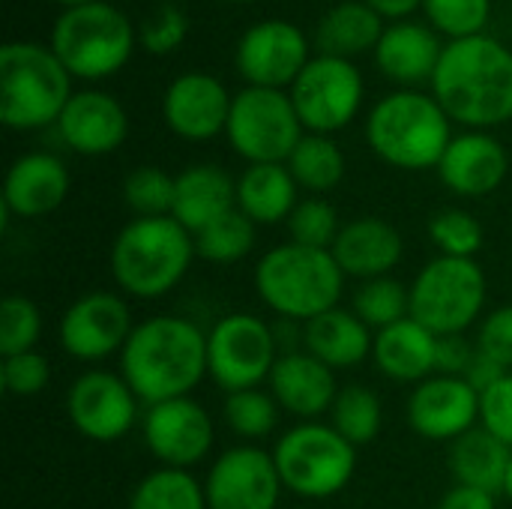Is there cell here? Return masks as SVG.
<instances>
[{"mask_svg":"<svg viewBox=\"0 0 512 509\" xmlns=\"http://www.w3.org/2000/svg\"><path fill=\"white\" fill-rule=\"evenodd\" d=\"M270 453L282 486L306 501H327L345 492L357 474V447L321 420L297 423Z\"/></svg>","mask_w":512,"mask_h":509,"instance_id":"7","label":"cell"},{"mask_svg":"<svg viewBox=\"0 0 512 509\" xmlns=\"http://www.w3.org/2000/svg\"><path fill=\"white\" fill-rule=\"evenodd\" d=\"M186 30H189V21H186L183 9H177V6L168 3V6H162V9L144 24L141 42H144V48L153 51V54H168V51H174V48L186 39Z\"/></svg>","mask_w":512,"mask_h":509,"instance_id":"46","label":"cell"},{"mask_svg":"<svg viewBox=\"0 0 512 509\" xmlns=\"http://www.w3.org/2000/svg\"><path fill=\"white\" fill-rule=\"evenodd\" d=\"M69 69L36 42H6L0 48V120L9 129H42L57 123L69 90Z\"/></svg>","mask_w":512,"mask_h":509,"instance_id":"6","label":"cell"},{"mask_svg":"<svg viewBox=\"0 0 512 509\" xmlns=\"http://www.w3.org/2000/svg\"><path fill=\"white\" fill-rule=\"evenodd\" d=\"M330 426L354 447L372 444L384 426V408H381L378 393L363 384L342 387L330 411Z\"/></svg>","mask_w":512,"mask_h":509,"instance_id":"34","label":"cell"},{"mask_svg":"<svg viewBox=\"0 0 512 509\" xmlns=\"http://www.w3.org/2000/svg\"><path fill=\"white\" fill-rule=\"evenodd\" d=\"M255 237L258 225L240 210H231L228 216L195 234V252L210 264H237L255 249Z\"/></svg>","mask_w":512,"mask_h":509,"instance_id":"37","label":"cell"},{"mask_svg":"<svg viewBox=\"0 0 512 509\" xmlns=\"http://www.w3.org/2000/svg\"><path fill=\"white\" fill-rule=\"evenodd\" d=\"M309 63V42L300 27L288 21H261L249 27L237 45V72L249 87L282 90L294 84Z\"/></svg>","mask_w":512,"mask_h":509,"instance_id":"18","label":"cell"},{"mask_svg":"<svg viewBox=\"0 0 512 509\" xmlns=\"http://www.w3.org/2000/svg\"><path fill=\"white\" fill-rule=\"evenodd\" d=\"M231 96L219 78L207 72H186L171 81L162 99L165 123L186 141H210L228 126Z\"/></svg>","mask_w":512,"mask_h":509,"instance_id":"19","label":"cell"},{"mask_svg":"<svg viewBox=\"0 0 512 509\" xmlns=\"http://www.w3.org/2000/svg\"><path fill=\"white\" fill-rule=\"evenodd\" d=\"M285 165L297 180V186L312 195H324L336 189L345 177V156L330 135H315V132L303 135Z\"/></svg>","mask_w":512,"mask_h":509,"instance_id":"32","label":"cell"},{"mask_svg":"<svg viewBox=\"0 0 512 509\" xmlns=\"http://www.w3.org/2000/svg\"><path fill=\"white\" fill-rule=\"evenodd\" d=\"M372 363L384 378L417 387L438 372V336L420 321L405 318L375 333Z\"/></svg>","mask_w":512,"mask_h":509,"instance_id":"25","label":"cell"},{"mask_svg":"<svg viewBox=\"0 0 512 509\" xmlns=\"http://www.w3.org/2000/svg\"><path fill=\"white\" fill-rule=\"evenodd\" d=\"M411 429L438 444H453L474 426H480V393L453 375H432L408 396Z\"/></svg>","mask_w":512,"mask_h":509,"instance_id":"17","label":"cell"},{"mask_svg":"<svg viewBox=\"0 0 512 509\" xmlns=\"http://www.w3.org/2000/svg\"><path fill=\"white\" fill-rule=\"evenodd\" d=\"M381 18H402L408 12H414L423 0H366Z\"/></svg>","mask_w":512,"mask_h":509,"instance_id":"50","label":"cell"},{"mask_svg":"<svg viewBox=\"0 0 512 509\" xmlns=\"http://www.w3.org/2000/svg\"><path fill=\"white\" fill-rule=\"evenodd\" d=\"M57 3H63L66 9H72V6H84V3H96V0H57Z\"/></svg>","mask_w":512,"mask_h":509,"instance_id":"52","label":"cell"},{"mask_svg":"<svg viewBox=\"0 0 512 509\" xmlns=\"http://www.w3.org/2000/svg\"><path fill=\"white\" fill-rule=\"evenodd\" d=\"M279 354L273 324L249 312L225 315L207 333V375L225 396L267 384Z\"/></svg>","mask_w":512,"mask_h":509,"instance_id":"11","label":"cell"},{"mask_svg":"<svg viewBox=\"0 0 512 509\" xmlns=\"http://www.w3.org/2000/svg\"><path fill=\"white\" fill-rule=\"evenodd\" d=\"M438 509H498L495 507V495L483 492V489H471V486H453L441 501Z\"/></svg>","mask_w":512,"mask_h":509,"instance_id":"48","label":"cell"},{"mask_svg":"<svg viewBox=\"0 0 512 509\" xmlns=\"http://www.w3.org/2000/svg\"><path fill=\"white\" fill-rule=\"evenodd\" d=\"M351 309L369 330L378 333L384 327H393L411 318V285L399 282L396 276L360 282L354 291Z\"/></svg>","mask_w":512,"mask_h":509,"instance_id":"35","label":"cell"},{"mask_svg":"<svg viewBox=\"0 0 512 509\" xmlns=\"http://www.w3.org/2000/svg\"><path fill=\"white\" fill-rule=\"evenodd\" d=\"M512 450L483 426H474L453 444H447V468L456 486H471L483 492H504V477Z\"/></svg>","mask_w":512,"mask_h":509,"instance_id":"29","label":"cell"},{"mask_svg":"<svg viewBox=\"0 0 512 509\" xmlns=\"http://www.w3.org/2000/svg\"><path fill=\"white\" fill-rule=\"evenodd\" d=\"M480 426L512 450V372L480 396Z\"/></svg>","mask_w":512,"mask_h":509,"instance_id":"44","label":"cell"},{"mask_svg":"<svg viewBox=\"0 0 512 509\" xmlns=\"http://www.w3.org/2000/svg\"><path fill=\"white\" fill-rule=\"evenodd\" d=\"M384 36V21L369 3H342L330 9L318 27V45L330 57H351L378 48Z\"/></svg>","mask_w":512,"mask_h":509,"instance_id":"31","label":"cell"},{"mask_svg":"<svg viewBox=\"0 0 512 509\" xmlns=\"http://www.w3.org/2000/svg\"><path fill=\"white\" fill-rule=\"evenodd\" d=\"M129 509H207L204 483L192 471L156 468L132 489Z\"/></svg>","mask_w":512,"mask_h":509,"instance_id":"33","label":"cell"},{"mask_svg":"<svg viewBox=\"0 0 512 509\" xmlns=\"http://www.w3.org/2000/svg\"><path fill=\"white\" fill-rule=\"evenodd\" d=\"M429 237L435 249L447 258H474L483 249L486 231L474 213L447 207L429 219Z\"/></svg>","mask_w":512,"mask_h":509,"instance_id":"39","label":"cell"},{"mask_svg":"<svg viewBox=\"0 0 512 509\" xmlns=\"http://www.w3.org/2000/svg\"><path fill=\"white\" fill-rule=\"evenodd\" d=\"M51 381V363L39 351H24L3 357L0 363V384L9 396L15 399H30L39 396Z\"/></svg>","mask_w":512,"mask_h":509,"instance_id":"43","label":"cell"},{"mask_svg":"<svg viewBox=\"0 0 512 509\" xmlns=\"http://www.w3.org/2000/svg\"><path fill=\"white\" fill-rule=\"evenodd\" d=\"M195 237L174 216L126 222L108 252L114 285L138 300H159L171 294L189 273Z\"/></svg>","mask_w":512,"mask_h":509,"instance_id":"3","label":"cell"},{"mask_svg":"<svg viewBox=\"0 0 512 509\" xmlns=\"http://www.w3.org/2000/svg\"><path fill=\"white\" fill-rule=\"evenodd\" d=\"M510 171V156L504 144L486 132L456 135L438 162L441 183L462 198L492 195Z\"/></svg>","mask_w":512,"mask_h":509,"instance_id":"22","label":"cell"},{"mask_svg":"<svg viewBox=\"0 0 512 509\" xmlns=\"http://www.w3.org/2000/svg\"><path fill=\"white\" fill-rule=\"evenodd\" d=\"M282 492L273 453L258 444H237L219 453L204 477L207 509H276Z\"/></svg>","mask_w":512,"mask_h":509,"instance_id":"15","label":"cell"},{"mask_svg":"<svg viewBox=\"0 0 512 509\" xmlns=\"http://www.w3.org/2000/svg\"><path fill=\"white\" fill-rule=\"evenodd\" d=\"M135 30L129 18L105 3H84L66 9L51 33V51L75 78H108L114 75L132 54Z\"/></svg>","mask_w":512,"mask_h":509,"instance_id":"8","label":"cell"},{"mask_svg":"<svg viewBox=\"0 0 512 509\" xmlns=\"http://www.w3.org/2000/svg\"><path fill=\"white\" fill-rule=\"evenodd\" d=\"M237 210V180L219 165H192L177 174L171 216L195 237L216 219Z\"/></svg>","mask_w":512,"mask_h":509,"instance_id":"26","label":"cell"},{"mask_svg":"<svg viewBox=\"0 0 512 509\" xmlns=\"http://www.w3.org/2000/svg\"><path fill=\"white\" fill-rule=\"evenodd\" d=\"M339 231H342V222H339L336 207L318 195L303 198L294 207V213L288 216V234H291V243H297V246L333 249Z\"/></svg>","mask_w":512,"mask_h":509,"instance_id":"41","label":"cell"},{"mask_svg":"<svg viewBox=\"0 0 512 509\" xmlns=\"http://www.w3.org/2000/svg\"><path fill=\"white\" fill-rule=\"evenodd\" d=\"M174 186L177 177L156 165H141L123 180V201L135 213V219L171 216L174 210Z\"/></svg>","mask_w":512,"mask_h":509,"instance_id":"38","label":"cell"},{"mask_svg":"<svg viewBox=\"0 0 512 509\" xmlns=\"http://www.w3.org/2000/svg\"><path fill=\"white\" fill-rule=\"evenodd\" d=\"M228 3H252V0H228Z\"/></svg>","mask_w":512,"mask_h":509,"instance_id":"53","label":"cell"},{"mask_svg":"<svg viewBox=\"0 0 512 509\" xmlns=\"http://www.w3.org/2000/svg\"><path fill=\"white\" fill-rule=\"evenodd\" d=\"M444 48L438 45V36L414 21H402L384 30L378 48H375V63L378 69L399 84H417L435 75L441 63Z\"/></svg>","mask_w":512,"mask_h":509,"instance_id":"28","label":"cell"},{"mask_svg":"<svg viewBox=\"0 0 512 509\" xmlns=\"http://www.w3.org/2000/svg\"><path fill=\"white\" fill-rule=\"evenodd\" d=\"M504 495L512 501V456H510V465H507V477H504Z\"/></svg>","mask_w":512,"mask_h":509,"instance_id":"51","label":"cell"},{"mask_svg":"<svg viewBox=\"0 0 512 509\" xmlns=\"http://www.w3.org/2000/svg\"><path fill=\"white\" fill-rule=\"evenodd\" d=\"M141 432H144V444H147L150 456L159 462V468L192 471L195 465H201L210 456V450L216 444L213 417L192 396L147 405Z\"/></svg>","mask_w":512,"mask_h":509,"instance_id":"14","label":"cell"},{"mask_svg":"<svg viewBox=\"0 0 512 509\" xmlns=\"http://www.w3.org/2000/svg\"><path fill=\"white\" fill-rule=\"evenodd\" d=\"M291 102L303 129L330 135L345 129L363 105V75L345 57L321 54L291 84Z\"/></svg>","mask_w":512,"mask_h":509,"instance_id":"12","label":"cell"},{"mask_svg":"<svg viewBox=\"0 0 512 509\" xmlns=\"http://www.w3.org/2000/svg\"><path fill=\"white\" fill-rule=\"evenodd\" d=\"M330 252L342 267L345 279L369 282V279L393 276V270L405 255V243L390 222L378 216H360L342 225Z\"/></svg>","mask_w":512,"mask_h":509,"instance_id":"23","label":"cell"},{"mask_svg":"<svg viewBox=\"0 0 512 509\" xmlns=\"http://www.w3.org/2000/svg\"><path fill=\"white\" fill-rule=\"evenodd\" d=\"M477 345H471L465 336H438V372L435 375H453L465 378L468 366L474 363Z\"/></svg>","mask_w":512,"mask_h":509,"instance_id":"47","label":"cell"},{"mask_svg":"<svg viewBox=\"0 0 512 509\" xmlns=\"http://www.w3.org/2000/svg\"><path fill=\"white\" fill-rule=\"evenodd\" d=\"M279 402L273 399L270 390L252 387V390H240V393H228L225 405H222V417L225 426L243 438L246 444L264 441L267 435L276 432L279 426Z\"/></svg>","mask_w":512,"mask_h":509,"instance_id":"36","label":"cell"},{"mask_svg":"<svg viewBox=\"0 0 512 509\" xmlns=\"http://www.w3.org/2000/svg\"><path fill=\"white\" fill-rule=\"evenodd\" d=\"M135 324L129 303L114 291H90L78 297L57 324L60 348L81 363H99L123 351Z\"/></svg>","mask_w":512,"mask_h":509,"instance_id":"16","label":"cell"},{"mask_svg":"<svg viewBox=\"0 0 512 509\" xmlns=\"http://www.w3.org/2000/svg\"><path fill=\"white\" fill-rule=\"evenodd\" d=\"M255 294L282 321L306 324L339 306L345 273L330 249H309L297 243L273 246L255 264Z\"/></svg>","mask_w":512,"mask_h":509,"instance_id":"4","label":"cell"},{"mask_svg":"<svg viewBox=\"0 0 512 509\" xmlns=\"http://www.w3.org/2000/svg\"><path fill=\"white\" fill-rule=\"evenodd\" d=\"M42 336V312L24 294H6L0 300V354H24L36 351Z\"/></svg>","mask_w":512,"mask_h":509,"instance_id":"40","label":"cell"},{"mask_svg":"<svg viewBox=\"0 0 512 509\" xmlns=\"http://www.w3.org/2000/svg\"><path fill=\"white\" fill-rule=\"evenodd\" d=\"M366 138L378 159L402 171L438 168L453 132L450 117L435 96L399 90L384 96L366 120Z\"/></svg>","mask_w":512,"mask_h":509,"instance_id":"5","label":"cell"},{"mask_svg":"<svg viewBox=\"0 0 512 509\" xmlns=\"http://www.w3.org/2000/svg\"><path fill=\"white\" fill-rule=\"evenodd\" d=\"M477 351L492 357L498 366L512 372V303L510 306H498L495 312H489L480 321Z\"/></svg>","mask_w":512,"mask_h":509,"instance_id":"45","label":"cell"},{"mask_svg":"<svg viewBox=\"0 0 512 509\" xmlns=\"http://www.w3.org/2000/svg\"><path fill=\"white\" fill-rule=\"evenodd\" d=\"M489 282L474 258H432L411 282V318L435 336H465L486 309Z\"/></svg>","mask_w":512,"mask_h":509,"instance_id":"9","label":"cell"},{"mask_svg":"<svg viewBox=\"0 0 512 509\" xmlns=\"http://www.w3.org/2000/svg\"><path fill=\"white\" fill-rule=\"evenodd\" d=\"M120 375L144 405L192 396L207 378V333L180 315L144 318L120 351Z\"/></svg>","mask_w":512,"mask_h":509,"instance_id":"1","label":"cell"},{"mask_svg":"<svg viewBox=\"0 0 512 509\" xmlns=\"http://www.w3.org/2000/svg\"><path fill=\"white\" fill-rule=\"evenodd\" d=\"M297 180L288 165H249L237 177V210L249 216L255 225H279L288 222L297 198Z\"/></svg>","mask_w":512,"mask_h":509,"instance_id":"30","label":"cell"},{"mask_svg":"<svg viewBox=\"0 0 512 509\" xmlns=\"http://www.w3.org/2000/svg\"><path fill=\"white\" fill-rule=\"evenodd\" d=\"M375 330H369L354 309H330L303 324V351L327 363L333 372L354 369L366 357H372Z\"/></svg>","mask_w":512,"mask_h":509,"instance_id":"27","label":"cell"},{"mask_svg":"<svg viewBox=\"0 0 512 509\" xmlns=\"http://www.w3.org/2000/svg\"><path fill=\"white\" fill-rule=\"evenodd\" d=\"M69 171L51 153L18 156L3 180V210L18 219H39L54 213L69 195Z\"/></svg>","mask_w":512,"mask_h":509,"instance_id":"24","label":"cell"},{"mask_svg":"<svg viewBox=\"0 0 512 509\" xmlns=\"http://www.w3.org/2000/svg\"><path fill=\"white\" fill-rule=\"evenodd\" d=\"M141 399L120 372L87 369L66 393V414L78 435L96 444H114L126 438L138 423Z\"/></svg>","mask_w":512,"mask_h":509,"instance_id":"13","label":"cell"},{"mask_svg":"<svg viewBox=\"0 0 512 509\" xmlns=\"http://www.w3.org/2000/svg\"><path fill=\"white\" fill-rule=\"evenodd\" d=\"M423 6L429 21L453 39L480 36L492 12V0H423Z\"/></svg>","mask_w":512,"mask_h":509,"instance_id":"42","label":"cell"},{"mask_svg":"<svg viewBox=\"0 0 512 509\" xmlns=\"http://www.w3.org/2000/svg\"><path fill=\"white\" fill-rule=\"evenodd\" d=\"M504 375H507V369H504V366H498L492 357H486V354H480V351H477V354H474V363H471V366H468V372H465V381H468V384L483 396V393H486L489 387H495Z\"/></svg>","mask_w":512,"mask_h":509,"instance_id":"49","label":"cell"},{"mask_svg":"<svg viewBox=\"0 0 512 509\" xmlns=\"http://www.w3.org/2000/svg\"><path fill=\"white\" fill-rule=\"evenodd\" d=\"M267 387H270L273 399L279 402V408L288 411L291 417H297L300 423L330 417L333 402L342 390L336 384V372L303 348L279 354V360L267 378Z\"/></svg>","mask_w":512,"mask_h":509,"instance_id":"20","label":"cell"},{"mask_svg":"<svg viewBox=\"0 0 512 509\" xmlns=\"http://www.w3.org/2000/svg\"><path fill=\"white\" fill-rule=\"evenodd\" d=\"M450 120L477 132L512 120V51L492 36L453 39L432 75Z\"/></svg>","mask_w":512,"mask_h":509,"instance_id":"2","label":"cell"},{"mask_svg":"<svg viewBox=\"0 0 512 509\" xmlns=\"http://www.w3.org/2000/svg\"><path fill=\"white\" fill-rule=\"evenodd\" d=\"M57 132L69 150L81 156H105L126 141L129 120L114 96L99 90H81L72 93V99L66 102L57 120Z\"/></svg>","mask_w":512,"mask_h":509,"instance_id":"21","label":"cell"},{"mask_svg":"<svg viewBox=\"0 0 512 509\" xmlns=\"http://www.w3.org/2000/svg\"><path fill=\"white\" fill-rule=\"evenodd\" d=\"M225 135L234 153L249 165H285L303 138V123L291 93L246 87L231 102Z\"/></svg>","mask_w":512,"mask_h":509,"instance_id":"10","label":"cell"}]
</instances>
